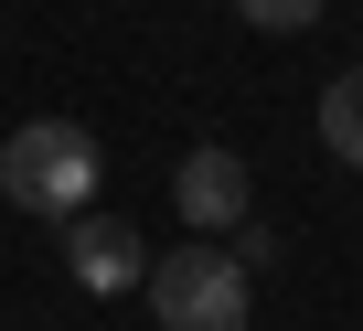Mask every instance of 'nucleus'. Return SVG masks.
<instances>
[{
  "instance_id": "f257e3e1",
  "label": "nucleus",
  "mask_w": 363,
  "mask_h": 331,
  "mask_svg": "<svg viewBox=\"0 0 363 331\" xmlns=\"http://www.w3.org/2000/svg\"><path fill=\"white\" fill-rule=\"evenodd\" d=\"M96 128L75 118H22L11 139H0V193H11V214H43V225H75L96 203Z\"/></svg>"
},
{
  "instance_id": "39448f33",
  "label": "nucleus",
  "mask_w": 363,
  "mask_h": 331,
  "mask_svg": "<svg viewBox=\"0 0 363 331\" xmlns=\"http://www.w3.org/2000/svg\"><path fill=\"white\" fill-rule=\"evenodd\" d=\"M320 139H331V160L363 182V64H342L331 86H320Z\"/></svg>"
},
{
  "instance_id": "f03ea898",
  "label": "nucleus",
  "mask_w": 363,
  "mask_h": 331,
  "mask_svg": "<svg viewBox=\"0 0 363 331\" xmlns=\"http://www.w3.org/2000/svg\"><path fill=\"white\" fill-rule=\"evenodd\" d=\"M150 320L160 331H246L257 310V267L235 246H182V257H150Z\"/></svg>"
},
{
  "instance_id": "423d86ee",
  "label": "nucleus",
  "mask_w": 363,
  "mask_h": 331,
  "mask_svg": "<svg viewBox=\"0 0 363 331\" xmlns=\"http://www.w3.org/2000/svg\"><path fill=\"white\" fill-rule=\"evenodd\" d=\"M235 11H246L257 33H310V22L331 11V0H235Z\"/></svg>"
},
{
  "instance_id": "7ed1b4c3",
  "label": "nucleus",
  "mask_w": 363,
  "mask_h": 331,
  "mask_svg": "<svg viewBox=\"0 0 363 331\" xmlns=\"http://www.w3.org/2000/svg\"><path fill=\"white\" fill-rule=\"evenodd\" d=\"M65 278H75L86 299H118V288H139V278H150V246H139V225H118V214H75V225H65Z\"/></svg>"
},
{
  "instance_id": "20e7f679",
  "label": "nucleus",
  "mask_w": 363,
  "mask_h": 331,
  "mask_svg": "<svg viewBox=\"0 0 363 331\" xmlns=\"http://www.w3.org/2000/svg\"><path fill=\"white\" fill-rule=\"evenodd\" d=\"M171 203H182V225H193V235H235V225H246V160H235L225 139L182 150V172H171Z\"/></svg>"
}]
</instances>
